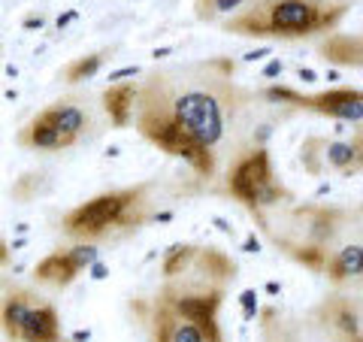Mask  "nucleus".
<instances>
[{"instance_id": "f257e3e1", "label": "nucleus", "mask_w": 363, "mask_h": 342, "mask_svg": "<svg viewBox=\"0 0 363 342\" xmlns=\"http://www.w3.org/2000/svg\"><path fill=\"white\" fill-rule=\"evenodd\" d=\"M255 97L240 85L236 61L227 55L155 67L136 82L133 128L212 188L230 158L248 145L242 128Z\"/></svg>"}, {"instance_id": "f03ea898", "label": "nucleus", "mask_w": 363, "mask_h": 342, "mask_svg": "<svg viewBox=\"0 0 363 342\" xmlns=\"http://www.w3.org/2000/svg\"><path fill=\"white\" fill-rule=\"evenodd\" d=\"M240 267L215 246L176 243L164 255L161 288L155 297L176 315L194 321L212 342H227L221 324V306L230 294Z\"/></svg>"}, {"instance_id": "7ed1b4c3", "label": "nucleus", "mask_w": 363, "mask_h": 342, "mask_svg": "<svg viewBox=\"0 0 363 342\" xmlns=\"http://www.w3.org/2000/svg\"><path fill=\"white\" fill-rule=\"evenodd\" d=\"M351 13V0H252L221 31L245 40H312L327 37Z\"/></svg>"}, {"instance_id": "20e7f679", "label": "nucleus", "mask_w": 363, "mask_h": 342, "mask_svg": "<svg viewBox=\"0 0 363 342\" xmlns=\"http://www.w3.org/2000/svg\"><path fill=\"white\" fill-rule=\"evenodd\" d=\"M157 182H136V185L109 188L94 194L91 200L76 203L64 212L61 233L73 243H106V239H121L136 233L152 219H157L155 203Z\"/></svg>"}, {"instance_id": "39448f33", "label": "nucleus", "mask_w": 363, "mask_h": 342, "mask_svg": "<svg viewBox=\"0 0 363 342\" xmlns=\"http://www.w3.org/2000/svg\"><path fill=\"white\" fill-rule=\"evenodd\" d=\"M221 179L224 185L218 191L245 206L255 219L269 209L285 206V203H294V191L279 179L272 155L264 143H248L245 149L236 152L230 164L224 167Z\"/></svg>"}, {"instance_id": "423d86ee", "label": "nucleus", "mask_w": 363, "mask_h": 342, "mask_svg": "<svg viewBox=\"0 0 363 342\" xmlns=\"http://www.w3.org/2000/svg\"><path fill=\"white\" fill-rule=\"evenodd\" d=\"M257 97L288 112H309V116L342 121L351 128V136L363 140V88L336 85L324 91H297L291 85H264Z\"/></svg>"}, {"instance_id": "0eeeda50", "label": "nucleus", "mask_w": 363, "mask_h": 342, "mask_svg": "<svg viewBox=\"0 0 363 342\" xmlns=\"http://www.w3.org/2000/svg\"><path fill=\"white\" fill-rule=\"evenodd\" d=\"M300 164L309 176H363V140L312 133L300 143Z\"/></svg>"}, {"instance_id": "6e6552de", "label": "nucleus", "mask_w": 363, "mask_h": 342, "mask_svg": "<svg viewBox=\"0 0 363 342\" xmlns=\"http://www.w3.org/2000/svg\"><path fill=\"white\" fill-rule=\"evenodd\" d=\"M100 260V246L94 243H73L64 248H55L45 258L37 260L33 267V282L45 285V288H70V285L91 270Z\"/></svg>"}, {"instance_id": "1a4fd4ad", "label": "nucleus", "mask_w": 363, "mask_h": 342, "mask_svg": "<svg viewBox=\"0 0 363 342\" xmlns=\"http://www.w3.org/2000/svg\"><path fill=\"white\" fill-rule=\"evenodd\" d=\"M321 276L333 288H363V224L357 219V227L345 236L330 255H327Z\"/></svg>"}, {"instance_id": "9d476101", "label": "nucleus", "mask_w": 363, "mask_h": 342, "mask_svg": "<svg viewBox=\"0 0 363 342\" xmlns=\"http://www.w3.org/2000/svg\"><path fill=\"white\" fill-rule=\"evenodd\" d=\"M140 306L149 309L145 312V324H149L152 342H212L194 321L176 315L167 303H161L157 297H152L149 303H140Z\"/></svg>"}, {"instance_id": "9b49d317", "label": "nucleus", "mask_w": 363, "mask_h": 342, "mask_svg": "<svg viewBox=\"0 0 363 342\" xmlns=\"http://www.w3.org/2000/svg\"><path fill=\"white\" fill-rule=\"evenodd\" d=\"M45 112L52 116L55 128H58L61 140H64V149H73L82 140L91 136V128H94V116H91V106L85 104V97L70 94V97H61L55 104L45 106Z\"/></svg>"}, {"instance_id": "f8f14e48", "label": "nucleus", "mask_w": 363, "mask_h": 342, "mask_svg": "<svg viewBox=\"0 0 363 342\" xmlns=\"http://www.w3.org/2000/svg\"><path fill=\"white\" fill-rule=\"evenodd\" d=\"M61 336H64V324L58 306L45 297H37L28 309L25 321H21L18 342H64Z\"/></svg>"}, {"instance_id": "ddd939ff", "label": "nucleus", "mask_w": 363, "mask_h": 342, "mask_svg": "<svg viewBox=\"0 0 363 342\" xmlns=\"http://www.w3.org/2000/svg\"><path fill=\"white\" fill-rule=\"evenodd\" d=\"M318 61L330 67H345V70H363V33L333 31L318 43Z\"/></svg>"}, {"instance_id": "4468645a", "label": "nucleus", "mask_w": 363, "mask_h": 342, "mask_svg": "<svg viewBox=\"0 0 363 342\" xmlns=\"http://www.w3.org/2000/svg\"><path fill=\"white\" fill-rule=\"evenodd\" d=\"M100 104H104V112L112 128H130L133 124V106H136V82H112L104 94H100Z\"/></svg>"}, {"instance_id": "2eb2a0df", "label": "nucleus", "mask_w": 363, "mask_h": 342, "mask_svg": "<svg viewBox=\"0 0 363 342\" xmlns=\"http://www.w3.org/2000/svg\"><path fill=\"white\" fill-rule=\"evenodd\" d=\"M33 300H37V294L28 291V288H9L4 297H0V333H4L9 342H18L21 321H25Z\"/></svg>"}, {"instance_id": "dca6fc26", "label": "nucleus", "mask_w": 363, "mask_h": 342, "mask_svg": "<svg viewBox=\"0 0 363 342\" xmlns=\"http://www.w3.org/2000/svg\"><path fill=\"white\" fill-rule=\"evenodd\" d=\"M116 55V49H97V52H85L73 58L70 64H64L61 70V79L67 85H79V82H88V79H94L100 70L106 67V61Z\"/></svg>"}, {"instance_id": "f3484780", "label": "nucleus", "mask_w": 363, "mask_h": 342, "mask_svg": "<svg viewBox=\"0 0 363 342\" xmlns=\"http://www.w3.org/2000/svg\"><path fill=\"white\" fill-rule=\"evenodd\" d=\"M252 0H194V18L206 21V25H221L224 18L236 16Z\"/></svg>"}, {"instance_id": "a211bd4d", "label": "nucleus", "mask_w": 363, "mask_h": 342, "mask_svg": "<svg viewBox=\"0 0 363 342\" xmlns=\"http://www.w3.org/2000/svg\"><path fill=\"white\" fill-rule=\"evenodd\" d=\"M9 258H13V248H9V246H6V239L0 236V270L9 264Z\"/></svg>"}, {"instance_id": "6ab92c4d", "label": "nucleus", "mask_w": 363, "mask_h": 342, "mask_svg": "<svg viewBox=\"0 0 363 342\" xmlns=\"http://www.w3.org/2000/svg\"><path fill=\"white\" fill-rule=\"evenodd\" d=\"M354 212H357V219H360V224H363V200H360L357 206H354Z\"/></svg>"}]
</instances>
